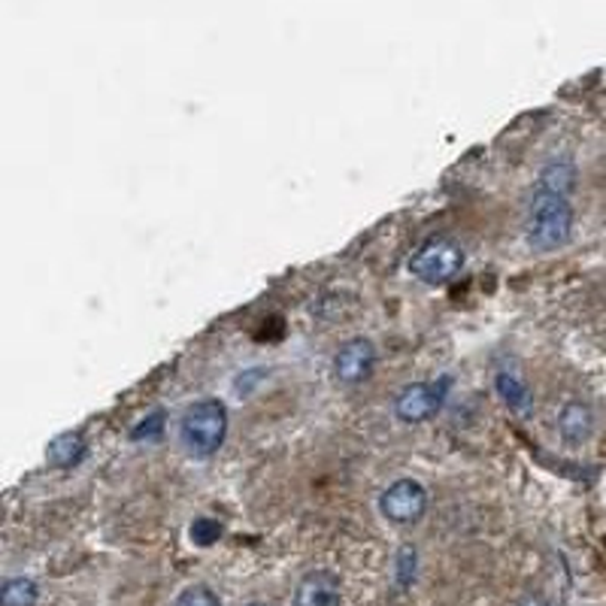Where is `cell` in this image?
<instances>
[{
  "label": "cell",
  "mask_w": 606,
  "mask_h": 606,
  "mask_svg": "<svg viewBox=\"0 0 606 606\" xmlns=\"http://www.w3.org/2000/svg\"><path fill=\"white\" fill-rule=\"evenodd\" d=\"M574 237V206L564 195L540 188L530 201L528 213V240L534 250L553 252L561 250Z\"/></svg>",
  "instance_id": "1"
},
{
  "label": "cell",
  "mask_w": 606,
  "mask_h": 606,
  "mask_svg": "<svg viewBox=\"0 0 606 606\" xmlns=\"http://www.w3.org/2000/svg\"><path fill=\"white\" fill-rule=\"evenodd\" d=\"M227 437V407L218 398L195 401L179 419V440L195 458H213Z\"/></svg>",
  "instance_id": "2"
},
{
  "label": "cell",
  "mask_w": 606,
  "mask_h": 606,
  "mask_svg": "<svg viewBox=\"0 0 606 606\" xmlns=\"http://www.w3.org/2000/svg\"><path fill=\"white\" fill-rule=\"evenodd\" d=\"M465 267V250L454 240H428L410 258V273L424 285H449Z\"/></svg>",
  "instance_id": "3"
},
{
  "label": "cell",
  "mask_w": 606,
  "mask_h": 606,
  "mask_svg": "<svg viewBox=\"0 0 606 606\" xmlns=\"http://www.w3.org/2000/svg\"><path fill=\"white\" fill-rule=\"evenodd\" d=\"M428 509V491L419 479L403 477L379 495V512L391 525H416Z\"/></svg>",
  "instance_id": "4"
},
{
  "label": "cell",
  "mask_w": 606,
  "mask_h": 606,
  "mask_svg": "<svg viewBox=\"0 0 606 606\" xmlns=\"http://www.w3.org/2000/svg\"><path fill=\"white\" fill-rule=\"evenodd\" d=\"M446 394H449V379H437V382H412L403 385L401 394L394 398V416L407 424L428 422L433 412H440Z\"/></svg>",
  "instance_id": "5"
},
{
  "label": "cell",
  "mask_w": 606,
  "mask_h": 606,
  "mask_svg": "<svg viewBox=\"0 0 606 606\" xmlns=\"http://www.w3.org/2000/svg\"><path fill=\"white\" fill-rule=\"evenodd\" d=\"M377 370V346L368 336H352L334 352V377L343 385H361Z\"/></svg>",
  "instance_id": "6"
},
{
  "label": "cell",
  "mask_w": 606,
  "mask_h": 606,
  "mask_svg": "<svg viewBox=\"0 0 606 606\" xmlns=\"http://www.w3.org/2000/svg\"><path fill=\"white\" fill-rule=\"evenodd\" d=\"M292 606H343V583L331 570H310L294 588Z\"/></svg>",
  "instance_id": "7"
},
{
  "label": "cell",
  "mask_w": 606,
  "mask_h": 606,
  "mask_svg": "<svg viewBox=\"0 0 606 606\" xmlns=\"http://www.w3.org/2000/svg\"><path fill=\"white\" fill-rule=\"evenodd\" d=\"M558 433L564 443L579 446L585 440H592L595 433V412L583 401H567L558 412Z\"/></svg>",
  "instance_id": "8"
},
{
  "label": "cell",
  "mask_w": 606,
  "mask_h": 606,
  "mask_svg": "<svg viewBox=\"0 0 606 606\" xmlns=\"http://www.w3.org/2000/svg\"><path fill=\"white\" fill-rule=\"evenodd\" d=\"M88 452V443L82 433H58L52 443L46 446V461L58 470H70L76 467Z\"/></svg>",
  "instance_id": "9"
},
{
  "label": "cell",
  "mask_w": 606,
  "mask_h": 606,
  "mask_svg": "<svg viewBox=\"0 0 606 606\" xmlns=\"http://www.w3.org/2000/svg\"><path fill=\"white\" fill-rule=\"evenodd\" d=\"M40 588L31 576H10L0 592V606H37Z\"/></svg>",
  "instance_id": "10"
},
{
  "label": "cell",
  "mask_w": 606,
  "mask_h": 606,
  "mask_svg": "<svg viewBox=\"0 0 606 606\" xmlns=\"http://www.w3.org/2000/svg\"><path fill=\"white\" fill-rule=\"evenodd\" d=\"M495 385H498V394L504 398V403H509L512 410H525L530 403L528 385H525V379L516 370H498Z\"/></svg>",
  "instance_id": "11"
},
{
  "label": "cell",
  "mask_w": 606,
  "mask_h": 606,
  "mask_svg": "<svg viewBox=\"0 0 606 606\" xmlns=\"http://www.w3.org/2000/svg\"><path fill=\"white\" fill-rule=\"evenodd\" d=\"M576 185V170L574 164L567 162H558V164H549L546 170H543V179H540V188H546V192H555V195H570Z\"/></svg>",
  "instance_id": "12"
},
{
  "label": "cell",
  "mask_w": 606,
  "mask_h": 606,
  "mask_svg": "<svg viewBox=\"0 0 606 606\" xmlns=\"http://www.w3.org/2000/svg\"><path fill=\"white\" fill-rule=\"evenodd\" d=\"M188 534H192V543H195V546H213V543L222 540L225 525L218 519H209V516H201V519L192 521Z\"/></svg>",
  "instance_id": "13"
},
{
  "label": "cell",
  "mask_w": 606,
  "mask_h": 606,
  "mask_svg": "<svg viewBox=\"0 0 606 606\" xmlns=\"http://www.w3.org/2000/svg\"><path fill=\"white\" fill-rule=\"evenodd\" d=\"M174 606H222V600L209 585H188L183 595L176 597Z\"/></svg>",
  "instance_id": "14"
},
{
  "label": "cell",
  "mask_w": 606,
  "mask_h": 606,
  "mask_svg": "<svg viewBox=\"0 0 606 606\" xmlns=\"http://www.w3.org/2000/svg\"><path fill=\"white\" fill-rule=\"evenodd\" d=\"M164 433V410H152L143 422L134 424L130 440H158Z\"/></svg>",
  "instance_id": "15"
},
{
  "label": "cell",
  "mask_w": 606,
  "mask_h": 606,
  "mask_svg": "<svg viewBox=\"0 0 606 606\" xmlns=\"http://www.w3.org/2000/svg\"><path fill=\"white\" fill-rule=\"evenodd\" d=\"M416 546H403L401 553H398V583L401 588H410L412 579H416Z\"/></svg>",
  "instance_id": "16"
},
{
  "label": "cell",
  "mask_w": 606,
  "mask_h": 606,
  "mask_svg": "<svg viewBox=\"0 0 606 606\" xmlns=\"http://www.w3.org/2000/svg\"><path fill=\"white\" fill-rule=\"evenodd\" d=\"M250 606H273V604H267V600H252Z\"/></svg>",
  "instance_id": "17"
}]
</instances>
